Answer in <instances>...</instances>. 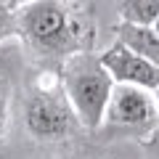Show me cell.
<instances>
[{
    "label": "cell",
    "instance_id": "cell-2",
    "mask_svg": "<svg viewBox=\"0 0 159 159\" xmlns=\"http://www.w3.org/2000/svg\"><path fill=\"white\" fill-rule=\"evenodd\" d=\"M24 125L37 143H61L82 130L64 90L61 66L56 72L43 69L37 74L32 90L24 98Z\"/></svg>",
    "mask_w": 159,
    "mask_h": 159
},
{
    "label": "cell",
    "instance_id": "cell-8",
    "mask_svg": "<svg viewBox=\"0 0 159 159\" xmlns=\"http://www.w3.org/2000/svg\"><path fill=\"white\" fill-rule=\"evenodd\" d=\"M19 6L21 3H0V43L19 34Z\"/></svg>",
    "mask_w": 159,
    "mask_h": 159
},
{
    "label": "cell",
    "instance_id": "cell-10",
    "mask_svg": "<svg viewBox=\"0 0 159 159\" xmlns=\"http://www.w3.org/2000/svg\"><path fill=\"white\" fill-rule=\"evenodd\" d=\"M141 146L146 148V151L151 154V157H157V159H159V127H157V130H154L148 138H143V141H141Z\"/></svg>",
    "mask_w": 159,
    "mask_h": 159
},
{
    "label": "cell",
    "instance_id": "cell-6",
    "mask_svg": "<svg viewBox=\"0 0 159 159\" xmlns=\"http://www.w3.org/2000/svg\"><path fill=\"white\" fill-rule=\"evenodd\" d=\"M111 32L117 37V43H122L127 51H133L135 56L159 66V34L154 27H133V24L117 21L111 27Z\"/></svg>",
    "mask_w": 159,
    "mask_h": 159
},
{
    "label": "cell",
    "instance_id": "cell-11",
    "mask_svg": "<svg viewBox=\"0 0 159 159\" xmlns=\"http://www.w3.org/2000/svg\"><path fill=\"white\" fill-rule=\"evenodd\" d=\"M154 98H157V106H159V90H157V93H154Z\"/></svg>",
    "mask_w": 159,
    "mask_h": 159
},
{
    "label": "cell",
    "instance_id": "cell-12",
    "mask_svg": "<svg viewBox=\"0 0 159 159\" xmlns=\"http://www.w3.org/2000/svg\"><path fill=\"white\" fill-rule=\"evenodd\" d=\"M154 29H157V34H159V21H157V24H154Z\"/></svg>",
    "mask_w": 159,
    "mask_h": 159
},
{
    "label": "cell",
    "instance_id": "cell-7",
    "mask_svg": "<svg viewBox=\"0 0 159 159\" xmlns=\"http://www.w3.org/2000/svg\"><path fill=\"white\" fill-rule=\"evenodd\" d=\"M119 21L133 27H154L159 21V0H125L117 6Z\"/></svg>",
    "mask_w": 159,
    "mask_h": 159
},
{
    "label": "cell",
    "instance_id": "cell-3",
    "mask_svg": "<svg viewBox=\"0 0 159 159\" xmlns=\"http://www.w3.org/2000/svg\"><path fill=\"white\" fill-rule=\"evenodd\" d=\"M64 90L85 130H101L109 98L114 93V77L103 69L96 53H77L61 64Z\"/></svg>",
    "mask_w": 159,
    "mask_h": 159
},
{
    "label": "cell",
    "instance_id": "cell-1",
    "mask_svg": "<svg viewBox=\"0 0 159 159\" xmlns=\"http://www.w3.org/2000/svg\"><path fill=\"white\" fill-rule=\"evenodd\" d=\"M19 37L37 58L61 66L77 53H93L96 19L88 3L32 0L19 6Z\"/></svg>",
    "mask_w": 159,
    "mask_h": 159
},
{
    "label": "cell",
    "instance_id": "cell-9",
    "mask_svg": "<svg viewBox=\"0 0 159 159\" xmlns=\"http://www.w3.org/2000/svg\"><path fill=\"white\" fill-rule=\"evenodd\" d=\"M6 127H8V88L6 82H0V143L6 138Z\"/></svg>",
    "mask_w": 159,
    "mask_h": 159
},
{
    "label": "cell",
    "instance_id": "cell-5",
    "mask_svg": "<svg viewBox=\"0 0 159 159\" xmlns=\"http://www.w3.org/2000/svg\"><path fill=\"white\" fill-rule=\"evenodd\" d=\"M98 58H101L103 69L114 77L117 85H135V88H143L148 93L159 90V66H154L151 61L135 56L133 51H127L117 40L103 53H98Z\"/></svg>",
    "mask_w": 159,
    "mask_h": 159
},
{
    "label": "cell",
    "instance_id": "cell-4",
    "mask_svg": "<svg viewBox=\"0 0 159 159\" xmlns=\"http://www.w3.org/2000/svg\"><path fill=\"white\" fill-rule=\"evenodd\" d=\"M159 127V106L154 93L135 85H114V93L109 98L106 117L101 125L103 138H148Z\"/></svg>",
    "mask_w": 159,
    "mask_h": 159
}]
</instances>
